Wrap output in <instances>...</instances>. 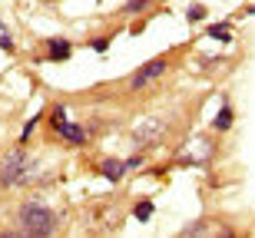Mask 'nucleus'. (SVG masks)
Here are the masks:
<instances>
[{
	"mask_svg": "<svg viewBox=\"0 0 255 238\" xmlns=\"http://www.w3.org/2000/svg\"><path fill=\"white\" fill-rule=\"evenodd\" d=\"M229 126H232V103H222L219 116L212 119V129H216V133H226Z\"/></svg>",
	"mask_w": 255,
	"mask_h": 238,
	"instance_id": "obj_9",
	"label": "nucleus"
},
{
	"mask_svg": "<svg viewBox=\"0 0 255 238\" xmlns=\"http://www.w3.org/2000/svg\"><path fill=\"white\" fill-rule=\"evenodd\" d=\"M20 229L27 235H53L57 232V215L43 202H23L20 209Z\"/></svg>",
	"mask_w": 255,
	"mask_h": 238,
	"instance_id": "obj_2",
	"label": "nucleus"
},
{
	"mask_svg": "<svg viewBox=\"0 0 255 238\" xmlns=\"http://www.w3.org/2000/svg\"><path fill=\"white\" fill-rule=\"evenodd\" d=\"M110 43H113V37H93V40H90V47H93L96 53H106V47H110Z\"/></svg>",
	"mask_w": 255,
	"mask_h": 238,
	"instance_id": "obj_18",
	"label": "nucleus"
},
{
	"mask_svg": "<svg viewBox=\"0 0 255 238\" xmlns=\"http://www.w3.org/2000/svg\"><path fill=\"white\" fill-rule=\"evenodd\" d=\"M166 129H169V119L166 116H146V119H139V123L132 126V143L139 146V149L142 146L149 149V146H156L166 136Z\"/></svg>",
	"mask_w": 255,
	"mask_h": 238,
	"instance_id": "obj_3",
	"label": "nucleus"
},
{
	"mask_svg": "<svg viewBox=\"0 0 255 238\" xmlns=\"http://www.w3.org/2000/svg\"><path fill=\"white\" fill-rule=\"evenodd\" d=\"M0 50H3V53H13V50H17V43H13V37H10V30H7L3 20H0Z\"/></svg>",
	"mask_w": 255,
	"mask_h": 238,
	"instance_id": "obj_13",
	"label": "nucleus"
},
{
	"mask_svg": "<svg viewBox=\"0 0 255 238\" xmlns=\"http://www.w3.org/2000/svg\"><path fill=\"white\" fill-rule=\"evenodd\" d=\"M57 136L63 139V143H70V146H86V139H90V129L86 126H76V123H63L57 129Z\"/></svg>",
	"mask_w": 255,
	"mask_h": 238,
	"instance_id": "obj_6",
	"label": "nucleus"
},
{
	"mask_svg": "<svg viewBox=\"0 0 255 238\" xmlns=\"http://www.w3.org/2000/svg\"><path fill=\"white\" fill-rule=\"evenodd\" d=\"M37 126H40V113H37V116H30V119H27V126L20 129V143H27L30 136H33V129H37Z\"/></svg>",
	"mask_w": 255,
	"mask_h": 238,
	"instance_id": "obj_16",
	"label": "nucleus"
},
{
	"mask_svg": "<svg viewBox=\"0 0 255 238\" xmlns=\"http://www.w3.org/2000/svg\"><path fill=\"white\" fill-rule=\"evenodd\" d=\"M186 20H189V23L206 20V7H202V3H189V7H186Z\"/></svg>",
	"mask_w": 255,
	"mask_h": 238,
	"instance_id": "obj_15",
	"label": "nucleus"
},
{
	"mask_svg": "<svg viewBox=\"0 0 255 238\" xmlns=\"http://www.w3.org/2000/svg\"><path fill=\"white\" fill-rule=\"evenodd\" d=\"M209 153H212V143H209V139H196L189 153H182V162H186V165H206Z\"/></svg>",
	"mask_w": 255,
	"mask_h": 238,
	"instance_id": "obj_7",
	"label": "nucleus"
},
{
	"mask_svg": "<svg viewBox=\"0 0 255 238\" xmlns=\"http://www.w3.org/2000/svg\"><path fill=\"white\" fill-rule=\"evenodd\" d=\"M43 179V172L27 159L23 149H13V153L3 156L0 162V189H13V185H37Z\"/></svg>",
	"mask_w": 255,
	"mask_h": 238,
	"instance_id": "obj_1",
	"label": "nucleus"
},
{
	"mask_svg": "<svg viewBox=\"0 0 255 238\" xmlns=\"http://www.w3.org/2000/svg\"><path fill=\"white\" fill-rule=\"evenodd\" d=\"M63 123H66V106H63V103H57V106H53V113H50V129L57 133Z\"/></svg>",
	"mask_w": 255,
	"mask_h": 238,
	"instance_id": "obj_12",
	"label": "nucleus"
},
{
	"mask_svg": "<svg viewBox=\"0 0 255 238\" xmlns=\"http://www.w3.org/2000/svg\"><path fill=\"white\" fill-rule=\"evenodd\" d=\"M169 70V60L166 57H156V60H149L146 67H139L136 73H132V79H129V89H142V86H149V83H156V79L162 77Z\"/></svg>",
	"mask_w": 255,
	"mask_h": 238,
	"instance_id": "obj_4",
	"label": "nucleus"
},
{
	"mask_svg": "<svg viewBox=\"0 0 255 238\" xmlns=\"http://www.w3.org/2000/svg\"><path fill=\"white\" fill-rule=\"evenodd\" d=\"M70 53H73V43L63 40V37H53V40H47V57H43V60L60 63V60H70Z\"/></svg>",
	"mask_w": 255,
	"mask_h": 238,
	"instance_id": "obj_8",
	"label": "nucleus"
},
{
	"mask_svg": "<svg viewBox=\"0 0 255 238\" xmlns=\"http://www.w3.org/2000/svg\"><path fill=\"white\" fill-rule=\"evenodd\" d=\"M152 212H156V205H152V202L146 199V202H136V209H132V215H136L139 222H149V219H152Z\"/></svg>",
	"mask_w": 255,
	"mask_h": 238,
	"instance_id": "obj_11",
	"label": "nucleus"
},
{
	"mask_svg": "<svg viewBox=\"0 0 255 238\" xmlns=\"http://www.w3.org/2000/svg\"><path fill=\"white\" fill-rule=\"evenodd\" d=\"M196 232H209V222H206V219H196V222H189V225L182 229V235H196Z\"/></svg>",
	"mask_w": 255,
	"mask_h": 238,
	"instance_id": "obj_17",
	"label": "nucleus"
},
{
	"mask_svg": "<svg viewBox=\"0 0 255 238\" xmlns=\"http://www.w3.org/2000/svg\"><path fill=\"white\" fill-rule=\"evenodd\" d=\"M209 40H219V43H229L232 40V30H229V23H212V27L206 30Z\"/></svg>",
	"mask_w": 255,
	"mask_h": 238,
	"instance_id": "obj_10",
	"label": "nucleus"
},
{
	"mask_svg": "<svg viewBox=\"0 0 255 238\" xmlns=\"http://www.w3.org/2000/svg\"><path fill=\"white\" fill-rule=\"evenodd\" d=\"M126 165H129V169H139V165H142V156H129V159H126Z\"/></svg>",
	"mask_w": 255,
	"mask_h": 238,
	"instance_id": "obj_19",
	"label": "nucleus"
},
{
	"mask_svg": "<svg viewBox=\"0 0 255 238\" xmlns=\"http://www.w3.org/2000/svg\"><path fill=\"white\" fill-rule=\"evenodd\" d=\"M96 169L103 172L106 182H123V175H126V169H129V165H126L120 156H106V159L96 162Z\"/></svg>",
	"mask_w": 255,
	"mask_h": 238,
	"instance_id": "obj_5",
	"label": "nucleus"
},
{
	"mask_svg": "<svg viewBox=\"0 0 255 238\" xmlns=\"http://www.w3.org/2000/svg\"><path fill=\"white\" fill-rule=\"evenodd\" d=\"M149 7H152V0H126L123 13L129 17V13H142V10H149Z\"/></svg>",
	"mask_w": 255,
	"mask_h": 238,
	"instance_id": "obj_14",
	"label": "nucleus"
}]
</instances>
